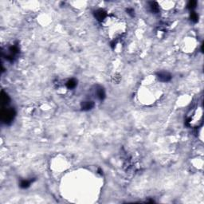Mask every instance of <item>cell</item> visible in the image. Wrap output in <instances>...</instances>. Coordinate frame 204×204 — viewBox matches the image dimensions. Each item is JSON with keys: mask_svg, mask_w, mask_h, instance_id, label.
<instances>
[{"mask_svg": "<svg viewBox=\"0 0 204 204\" xmlns=\"http://www.w3.org/2000/svg\"><path fill=\"white\" fill-rule=\"evenodd\" d=\"M33 182V180H22L21 183H20V187L22 188H27L28 187H30V185L31 184V183Z\"/></svg>", "mask_w": 204, "mask_h": 204, "instance_id": "6", "label": "cell"}, {"mask_svg": "<svg viewBox=\"0 0 204 204\" xmlns=\"http://www.w3.org/2000/svg\"><path fill=\"white\" fill-rule=\"evenodd\" d=\"M157 78L160 81L168 82L172 79V76H171V74L169 73L163 71V72H159L157 73Z\"/></svg>", "mask_w": 204, "mask_h": 204, "instance_id": "1", "label": "cell"}, {"mask_svg": "<svg viewBox=\"0 0 204 204\" xmlns=\"http://www.w3.org/2000/svg\"><path fill=\"white\" fill-rule=\"evenodd\" d=\"M197 5V2L196 1H190L187 4V8L190 9V10H193L194 8H195Z\"/></svg>", "mask_w": 204, "mask_h": 204, "instance_id": "9", "label": "cell"}, {"mask_svg": "<svg viewBox=\"0 0 204 204\" xmlns=\"http://www.w3.org/2000/svg\"><path fill=\"white\" fill-rule=\"evenodd\" d=\"M95 17L98 21H102L106 18V12L104 10H97L95 11Z\"/></svg>", "mask_w": 204, "mask_h": 204, "instance_id": "2", "label": "cell"}, {"mask_svg": "<svg viewBox=\"0 0 204 204\" xmlns=\"http://www.w3.org/2000/svg\"><path fill=\"white\" fill-rule=\"evenodd\" d=\"M96 94H97V97L99 100H104V97H105V92H104V90L102 87H99L97 88V89L96 91Z\"/></svg>", "mask_w": 204, "mask_h": 204, "instance_id": "4", "label": "cell"}, {"mask_svg": "<svg viewBox=\"0 0 204 204\" xmlns=\"http://www.w3.org/2000/svg\"><path fill=\"white\" fill-rule=\"evenodd\" d=\"M94 106V103L91 101H83L81 103V108L85 110V111H88V110H90L91 108H93Z\"/></svg>", "mask_w": 204, "mask_h": 204, "instance_id": "3", "label": "cell"}, {"mask_svg": "<svg viewBox=\"0 0 204 204\" xmlns=\"http://www.w3.org/2000/svg\"><path fill=\"white\" fill-rule=\"evenodd\" d=\"M150 8H151L152 12H158L159 11V7H158L157 3L155 2L150 3Z\"/></svg>", "mask_w": 204, "mask_h": 204, "instance_id": "7", "label": "cell"}, {"mask_svg": "<svg viewBox=\"0 0 204 204\" xmlns=\"http://www.w3.org/2000/svg\"><path fill=\"white\" fill-rule=\"evenodd\" d=\"M191 21H193L194 22V23H197L198 22V14L195 13V12H191Z\"/></svg>", "mask_w": 204, "mask_h": 204, "instance_id": "8", "label": "cell"}, {"mask_svg": "<svg viewBox=\"0 0 204 204\" xmlns=\"http://www.w3.org/2000/svg\"><path fill=\"white\" fill-rule=\"evenodd\" d=\"M77 85V81L74 79H70L66 82V86L68 89H73Z\"/></svg>", "mask_w": 204, "mask_h": 204, "instance_id": "5", "label": "cell"}]
</instances>
